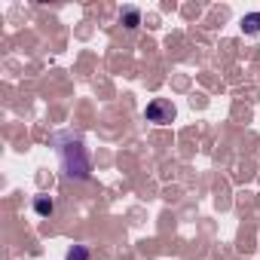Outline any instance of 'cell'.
Returning <instances> with one entry per match:
<instances>
[{"instance_id":"1","label":"cell","mask_w":260,"mask_h":260,"mask_svg":"<svg viewBox=\"0 0 260 260\" xmlns=\"http://www.w3.org/2000/svg\"><path fill=\"white\" fill-rule=\"evenodd\" d=\"M58 159H61V169L71 175V178H77V181H86L89 175H92V159H89V153H86V147H83V141L80 138H58Z\"/></svg>"},{"instance_id":"2","label":"cell","mask_w":260,"mask_h":260,"mask_svg":"<svg viewBox=\"0 0 260 260\" xmlns=\"http://www.w3.org/2000/svg\"><path fill=\"white\" fill-rule=\"evenodd\" d=\"M144 119L147 122H156V125H169L175 119V104L166 101V98H153L147 107H144Z\"/></svg>"},{"instance_id":"3","label":"cell","mask_w":260,"mask_h":260,"mask_svg":"<svg viewBox=\"0 0 260 260\" xmlns=\"http://www.w3.org/2000/svg\"><path fill=\"white\" fill-rule=\"evenodd\" d=\"M119 22H122L125 28H138V25H141V13H138L135 7H125V10L119 13Z\"/></svg>"},{"instance_id":"4","label":"cell","mask_w":260,"mask_h":260,"mask_svg":"<svg viewBox=\"0 0 260 260\" xmlns=\"http://www.w3.org/2000/svg\"><path fill=\"white\" fill-rule=\"evenodd\" d=\"M242 31L245 34H260V13H251L242 19Z\"/></svg>"},{"instance_id":"5","label":"cell","mask_w":260,"mask_h":260,"mask_svg":"<svg viewBox=\"0 0 260 260\" xmlns=\"http://www.w3.org/2000/svg\"><path fill=\"white\" fill-rule=\"evenodd\" d=\"M34 211H37L40 217H49V214L55 211V205H52V199H46V196H40V199H34Z\"/></svg>"},{"instance_id":"6","label":"cell","mask_w":260,"mask_h":260,"mask_svg":"<svg viewBox=\"0 0 260 260\" xmlns=\"http://www.w3.org/2000/svg\"><path fill=\"white\" fill-rule=\"evenodd\" d=\"M64 260H89V248H86V245H74Z\"/></svg>"}]
</instances>
